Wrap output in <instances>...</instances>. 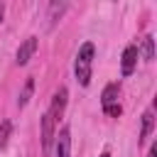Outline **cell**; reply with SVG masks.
Returning a JSON list of instances; mask_svg holds the SVG:
<instances>
[{
    "instance_id": "11",
    "label": "cell",
    "mask_w": 157,
    "mask_h": 157,
    "mask_svg": "<svg viewBox=\"0 0 157 157\" xmlns=\"http://www.w3.org/2000/svg\"><path fill=\"white\" fill-rule=\"evenodd\" d=\"M10 135H12V123H10V120H2V123H0V150L7 145Z\"/></svg>"
},
{
    "instance_id": "16",
    "label": "cell",
    "mask_w": 157,
    "mask_h": 157,
    "mask_svg": "<svg viewBox=\"0 0 157 157\" xmlns=\"http://www.w3.org/2000/svg\"><path fill=\"white\" fill-rule=\"evenodd\" d=\"M101 157H110V155H108V152H103V155H101Z\"/></svg>"
},
{
    "instance_id": "2",
    "label": "cell",
    "mask_w": 157,
    "mask_h": 157,
    "mask_svg": "<svg viewBox=\"0 0 157 157\" xmlns=\"http://www.w3.org/2000/svg\"><path fill=\"white\" fill-rule=\"evenodd\" d=\"M52 142H54V120H52L49 113H44L42 115V150L49 152Z\"/></svg>"
},
{
    "instance_id": "6",
    "label": "cell",
    "mask_w": 157,
    "mask_h": 157,
    "mask_svg": "<svg viewBox=\"0 0 157 157\" xmlns=\"http://www.w3.org/2000/svg\"><path fill=\"white\" fill-rule=\"evenodd\" d=\"M54 137H56V157H69V152H71V132H69V128H61L59 135H54Z\"/></svg>"
},
{
    "instance_id": "12",
    "label": "cell",
    "mask_w": 157,
    "mask_h": 157,
    "mask_svg": "<svg viewBox=\"0 0 157 157\" xmlns=\"http://www.w3.org/2000/svg\"><path fill=\"white\" fill-rule=\"evenodd\" d=\"M64 10H66V2H52V5H49V17L56 20V15H61Z\"/></svg>"
},
{
    "instance_id": "10",
    "label": "cell",
    "mask_w": 157,
    "mask_h": 157,
    "mask_svg": "<svg viewBox=\"0 0 157 157\" xmlns=\"http://www.w3.org/2000/svg\"><path fill=\"white\" fill-rule=\"evenodd\" d=\"M142 54H145V61H152L155 59V37L147 34L142 39Z\"/></svg>"
},
{
    "instance_id": "7",
    "label": "cell",
    "mask_w": 157,
    "mask_h": 157,
    "mask_svg": "<svg viewBox=\"0 0 157 157\" xmlns=\"http://www.w3.org/2000/svg\"><path fill=\"white\" fill-rule=\"evenodd\" d=\"M118 83H108L105 88H103V93H101V103H103V108H108V105H115L118 103Z\"/></svg>"
},
{
    "instance_id": "3",
    "label": "cell",
    "mask_w": 157,
    "mask_h": 157,
    "mask_svg": "<svg viewBox=\"0 0 157 157\" xmlns=\"http://www.w3.org/2000/svg\"><path fill=\"white\" fill-rule=\"evenodd\" d=\"M34 52H37V37H27V39L20 44V49H17V59H15V61H17L20 66H25V64L32 59Z\"/></svg>"
},
{
    "instance_id": "15",
    "label": "cell",
    "mask_w": 157,
    "mask_h": 157,
    "mask_svg": "<svg viewBox=\"0 0 157 157\" xmlns=\"http://www.w3.org/2000/svg\"><path fill=\"white\" fill-rule=\"evenodd\" d=\"M2 15H5V5L0 2V22H2Z\"/></svg>"
},
{
    "instance_id": "4",
    "label": "cell",
    "mask_w": 157,
    "mask_h": 157,
    "mask_svg": "<svg viewBox=\"0 0 157 157\" xmlns=\"http://www.w3.org/2000/svg\"><path fill=\"white\" fill-rule=\"evenodd\" d=\"M66 98H69V91L61 86V88L54 93V98H52V108H49V115H52V120L61 118V113H64V108H66Z\"/></svg>"
},
{
    "instance_id": "14",
    "label": "cell",
    "mask_w": 157,
    "mask_h": 157,
    "mask_svg": "<svg viewBox=\"0 0 157 157\" xmlns=\"http://www.w3.org/2000/svg\"><path fill=\"white\" fill-rule=\"evenodd\" d=\"M147 157H157V145H152V150H150V155Z\"/></svg>"
},
{
    "instance_id": "13",
    "label": "cell",
    "mask_w": 157,
    "mask_h": 157,
    "mask_svg": "<svg viewBox=\"0 0 157 157\" xmlns=\"http://www.w3.org/2000/svg\"><path fill=\"white\" fill-rule=\"evenodd\" d=\"M108 115H113V118H118L120 113H123V108H120V103H115V105H108V108H103Z\"/></svg>"
},
{
    "instance_id": "5",
    "label": "cell",
    "mask_w": 157,
    "mask_h": 157,
    "mask_svg": "<svg viewBox=\"0 0 157 157\" xmlns=\"http://www.w3.org/2000/svg\"><path fill=\"white\" fill-rule=\"evenodd\" d=\"M135 64H137V47L128 44L123 52V76H130L135 71Z\"/></svg>"
},
{
    "instance_id": "8",
    "label": "cell",
    "mask_w": 157,
    "mask_h": 157,
    "mask_svg": "<svg viewBox=\"0 0 157 157\" xmlns=\"http://www.w3.org/2000/svg\"><path fill=\"white\" fill-rule=\"evenodd\" d=\"M152 125H155V118H152V113L147 110V113L142 115V130H140V142H145V140L150 137V132H152Z\"/></svg>"
},
{
    "instance_id": "1",
    "label": "cell",
    "mask_w": 157,
    "mask_h": 157,
    "mask_svg": "<svg viewBox=\"0 0 157 157\" xmlns=\"http://www.w3.org/2000/svg\"><path fill=\"white\" fill-rule=\"evenodd\" d=\"M93 52L96 47L91 42H83L78 54H76V64H74V71H76V81L81 86H88L91 83V64H93Z\"/></svg>"
},
{
    "instance_id": "9",
    "label": "cell",
    "mask_w": 157,
    "mask_h": 157,
    "mask_svg": "<svg viewBox=\"0 0 157 157\" xmlns=\"http://www.w3.org/2000/svg\"><path fill=\"white\" fill-rule=\"evenodd\" d=\"M32 91H34V81L27 78V81H25V88H22V93H20V98H17V105H20V108L27 105V101L32 98Z\"/></svg>"
}]
</instances>
